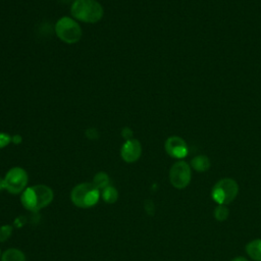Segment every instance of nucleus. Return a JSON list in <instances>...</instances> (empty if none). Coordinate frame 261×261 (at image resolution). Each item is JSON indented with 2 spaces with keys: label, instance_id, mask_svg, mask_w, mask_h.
I'll return each mask as SVG.
<instances>
[{
  "label": "nucleus",
  "instance_id": "obj_1",
  "mask_svg": "<svg viewBox=\"0 0 261 261\" xmlns=\"http://www.w3.org/2000/svg\"><path fill=\"white\" fill-rule=\"evenodd\" d=\"M54 198V193L51 188L45 185H35L27 187L20 195L22 206L32 212H37L47 207Z\"/></svg>",
  "mask_w": 261,
  "mask_h": 261
},
{
  "label": "nucleus",
  "instance_id": "obj_2",
  "mask_svg": "<svg viewBox=\"0 0 261 261\" xmlns=\"http://www.w3.org/2000/svg\"><path fill=\"white\" fill-rule=\"evenodd\" d=\"M71 15L83 22L95 23L103 16V7L96 0H75L70 7Z\"/></svg>",
  "mask_w": 261,
  "mask_h": 261
},
{
  "label": "nucleus",
  "instance_id": "obj_3",
  "mask_svg": "<svg viewBox=\"0 0 261 261\" xmlns=\"http://www.w3.org/2000/svg\"><path fill=\"white\" fill-rule=\"evenodd\" d=\"M101 196V191L93 182H82L72 188L70 200L76 207L91 208L95 206Z\"/></svg>",
  "mask_w": 261,
  "mask_h": 261
},
{
  "label": "nucleus",
  "instance_id": "obj_4",
  "mask_svg": "<svg viewBox=\"0 0 261 261\" xmlns=\"http://www.w3.org/2000/svg\"><path fill=\"white\" fill-rule=\"evenodd\" d=\"M239 194V185L231 177H223L215 182L211 190V198L217 204L228 205Z\"/></svg>",
  "mask_w": 261,
  "mask_h": 261
},
{
  "label": "nucleus",
  "instance_id": "obj_5",
  "mask_svg": "<svg viewBox=\"0 0 261 261\" xmlns=\"http://www.w3.org/2000/svg\"><path fill=\"white\" fill-rule=\"evenodd\" d=\"M55 33L57 37L66 44H74L82 37V29L74 19L63 16L59 18L55 24Z\"/></svg>",
  "mask_w": 261,
  "mask_h": 261
},
{
  "label": "nucleus",
  "instance_id": "obj_6",
  "mask_svg": "<svg viewBox=\"0 0 261 261\" xmlns=\"http://www.w3.org/2000/svg\"><path fill=\"white\" fill-rule=\"evenodd\" d=\"M29 182V176L27 171L21 167L10 168L4 177L5 190L10 194H20L22 193Z\"/></svg>",
  "mask_w": 261,
  "mask_h": 261
},
{
  "label": "nucleus",
  "instance_id": "obj_7",
  "mask_svg": "<svg viewBox=\"0 0 261 261\" xmlns=\"http://www.w3.org/2000/svg\"><path fill=\"white\" fill-rule=\"evenodd\" d=\"M192 179L191 166L184 160L176 161L169 170V181L177 190L186 189Z\"/></svg>",
  "mask_w": 261,
  "mask_h": 261
},
{
  "label": "nucleus",
  "instance_id": "obj_8",
  "mask_svg": "<svg viewBox=\"0 0 261 261\" xmlns=\"http://www.w3.org/2000/svg\"><path fill=\"white\" fill-rule=\"evenodd\" d=\"M165 151L166 153L176 159H182L188 155V147L186 142L176 136H172L168 138L165 142Z\"/></svg>",
  "mask_w": 261,
  "mask_h": 261
},
{
  "label": "nucleus",
  "instance_id": "obj_9",
  "mask_svg": "<svg viewBox=\"0 0 261 261\" xmlns=\"http://www.w3.org/2000/svg\"><path fill=\"white\" fill-rule=\"evenodd\" d=\"M141 154L142 146L140 142L136 139L125 141L120 149V156L127 163H133L137 161L141 157Z\"/></svg>",
  "mask_w": 261,
  "mask_h": 261
},
{
  "label": "nucleus",
  "instance_id": "obj_10",
  "mask_svg": "<svg viewBox=\"0 0 261 261\" xmlns=\"http://www.w3.org/2000/svg\"><path fill=\"white\" fill-rule=\"evenodd\" d=\"M245 251L253 261H261V239L250 241L246 245Z\"/></svg>",
  "mask_w": 261,
  "mask_h": 261
},
{
  "label": "nucleus",
  "instance_id": "obj_11",
  "mask_svg": "<svg viewBox=\"0 0 261 261\" xmlns=\"http://www.w3.org/2000/svg\"><path fill=\"white\" fill-rule=\"evenodd\" d=\"M211 162L205 155H198L191 160V166L198 172H205L210 168Z\"/></svg>",
  "mask_w": 261,
  "mask_h": 261
},
{
  "label": "nucleus",
  "instance_id": "obj_12",
  "mask_svg": "<svg viewBox=\"0 0 261 261\" xmlns=\"http://www.w3.org/2000/svg\"><path fill=\"white\" fill-rule=\"evenodd\" d=\"M1 261H25V255L23 254L22 251L15 249V248H10L5 250L0 258Z\"/></svg>",
  "mask_w": 261,
  "mask_h": 261
},
{
  "label": "nucleus",
  "instance_id": "obj_13",
  "mask_svg": "<svg viewBox=\"0 0 261 261\" xmlns=\"http://www.w3.org/2000/svg\"><path fill=\"white\" fill-rule=\"evenodd\" d=\"M101 197L104 202L108 204H113L118 200V192L114 187L109 185L101 191Z\"/></svg>",
  "mask_w": 261,
  "mask_h": 261
},
{
  "label": "nucleus",
  "instance_id": "obj_14",
  "mask_svg": "<svg viewBox=\"0 0 261 261\" xmlns=\"http://www.w3.org/2000/svg\"><path fill=\"white\" fill-rule=\"evenodd\" d=\"M109 176L107 173L103 172V171H99L94 175L93 178V184L96 188H98L100 191H102L103 189H105L106 187L109 186Z\"/></svg>",
  "mask_w": 261,
  "mask_h": 261
},
{
  "label": "nucleus",
  "instance_id": "obj_15",
  "mask_svg": "<svg viewBox=\"0 0 261 261\" xmlns=\"http://www.w3.org/2000/svg\"><path fill=\"white\" fill-rule=\"evenodd\" d=\"M213 215L214 218L217 221H224L227 219L228 215H229V209L227 207V205H222V204H218L213 211Z\"/></svg>",
  "mask_w": 261,
  "mask_h": 261
},
{
  "label": "nucleus",
  "instance_id": "obj_16",
  "mask_svg": "<svg viewBox=\"0 0 261 261\" xmlns=\"http://www.w3.org/2000/svg\"><path fill=\"white\" fill-rule=\"evenodd\" d=\"M12 233V226L9 224L0 226V242H5Z\"/></svg>",
  "mask_w": 261,
  "mask_h": 261
},
{
  "label": "nucleus",
  "instance_id": "obj_17",
  "mask_svg": "<svg viewBox=\"0 0 261 261\" xmlns=\"http://www.w3.org/2000/svg\"><path fill=\"white\" fill-rule=\"evenodd\" d=\"M10 142H12V137H10L8 134L0 133V149L6 147Z\"/></svg>",
  "mask_w": 261,
  "mask_h": 261
},
{
  "label": "nucleus",
  "instance_id": "obj_18",
  "mask_svg": "<svg viewBox=\"0 0 261 261\" xmlns=\"http://www.w3.org/2000/svg\"><path fill=\"white\" fill-rule=\"evenodd\" d=\"M86 136H87V138H89L91 140H95V139H97L99 137V134H98L96 128L91 127V128H88L86 130Z\"/></svg>",
  "mask_w": 261,
  "mask_h": 261
},
{
  "label": "nucleus",
  "instance_id": "obj_19",
  "mask_svg": "<svg viewBox=\"0 0 261 261\" xmlns=\"http://www.w3.org/2000/svg\"><path fill=\"white\" fill-rule=\"evenodd\" d=\"M121 135H122V138L125 139V141L127 140H130L132 139V136H133V132L129 127H124L121 132Z\"/></svg>",
  "mask_w": 261,
  "mask_h": 261
},
{
  "label": "nucleus",
  "instance_id": "obj_20",
  "mask_svg": "<svg viewBox=\"0 0 261 261\" xmlns=\"http://www.w3.org/2000/svg\"><path fill=\"white\" fill-rule=\"evenodd\" d=\"M12 142H13L14 144H19V143L21 142V137H20L19 135H14V136L12 137Z\"/></svg>",
  "mask_w": 261,
  "mask_h": 261
},
{
  "label": "nucleus",
  "instance_id": "obj_21",
  "mask_svg": "<svg viewBox=\"0 0 261 261\" xmlns=\"http://www.w3.org/2000/svg\"><path fill=\"white\" fill-rule=\"evenodd\" d=\"M230 261H249L247 258L243 257V256H238V257H234L232 258Z\"/></svg>",
  "mask_w": 261,
  "mask_h": 261
},
{
  "label": "nucleus",
  "instance_id": "obj_22",
  "mask_svg": "<svg viewBox=\"0 0 261 261\" xmlns=\"http://www.w3.org/2000/svg\"><path fill=\"white\" fill-rule=\"evenodd\" d=\"M5 190V185H4V178L0 177V191Z\"/></svg>",
  "mask_w": 261,
  "mask_h": 261
},
{
  "label": "nucleus",
  "instance_id": "obj_23",
  "mask_svg": "<svg viewBox=\"0 0 261 261\" xmlns=\"http://www.w3.org/2000/svg\"><path fill=\"white\" fill-rule=\"evenodd\" d=\"M60 1H62V2H64V3H70V2H74L75 0H60Z\"/></svg>",
  "mask_w": 261,
  "mask_h": 261
},
{
  "label": "nucleus",
  "instance_id": "obj_24",
  "mask_svg": "<svg viewBox=\"0 0 261 261\" xmlns=\"http://www.w3.org/2000/svg\"><path fill=\"white\" fill-rule=\"evenodd\" d=\"M1 255H2V254H1V250H0V258H1Z\"/></svg>",
  "mask_w": 261,
  "mask_h": 261
}]
</instances>
